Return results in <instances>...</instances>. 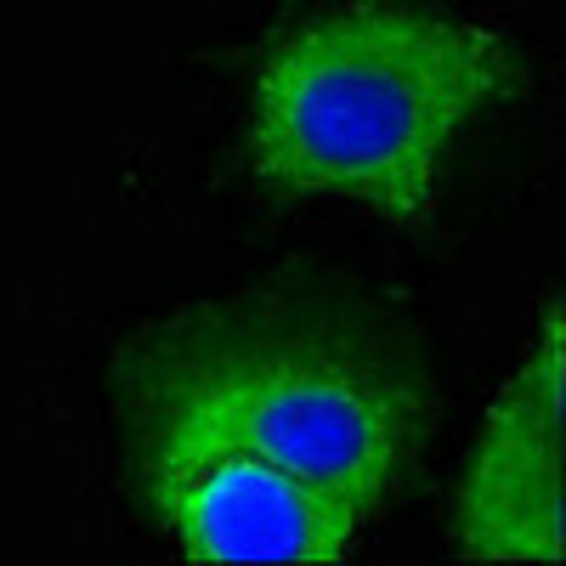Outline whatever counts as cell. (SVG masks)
<instances>
[{"label": "cell", "instance_id": "7a4b0ae2", "mask_svg": "<svg viewBox=\"0 0 566 566\" xmlns=\"http://www.w3.org/2000/svg\"><path fill=\"white\" fill-rule=\"evenodd\" d=\"M419 402L386 363L301 328H244L181 352L142 397V464L250 453L352 504L397 488Z\"/></svg>", "mask_w": 566, "mask_h": 566}, {"label": "cell", "instance_id": "277c9868", "mask_svg": "<svg viewBox=\"0 0 566 566\" xmlns=\"http://www.w3.org/2000/svg\"><path fill=\"white\" fill-rule=\"evenodd\" d=\"M459 549L470 560H560V312L499 391L459 488Z\"/></svg>", "mask_w": 566, "mask_h": 566}, {"label": "cell", "instance_id": "3957f363", "mask_svg": "<svg viewBox=\"0 0 566 566\" xmlns=\"http://www.w3.org/2000/svg\"><path fill=\"white\" fill-rule=\"evenodd\" d=\"M148 499L199 566H328L363 533L352 504L250 453L148 464Z\"/></svg>", "mask_w": 566, "mask_h": 566}, {"label": "cell", "instance_id": "6da1fadb", "mask_svg": "<svg viewBox=\"0 0 566 566\" xmlns=\"http://www.w3.org/2000/svg\"><path fill=\"white\" fill-rule=\"evenodd\" d=\"M515 80L510 45L464 18L357 0L290 29L255 74L250 159L277 193H335L424 221L453 136Z\"/></svg>", "mask_w": 566, "mask_h": 566}]
</instances>
